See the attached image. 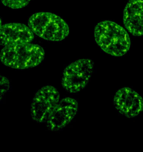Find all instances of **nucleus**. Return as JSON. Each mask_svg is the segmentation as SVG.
<instances>
[{"label":"nucleus","mask_w":143,"mask_h":152,"mask_svg":"<svg viewBox=\"0 0 143 152\" xmlns=\"http://www.w3.org/2000/svg\"><path fill=\"white\" fill-rule=\"evenodd\" d=\"M94 38L104 53L116 57L126 54L131 45L130 36L126 30L113 21L98 22L94 29Z\"/></svg>","instance_id":"obj_1"},{"label":"nucleus","mask_w":143,"mask_h":152,"mask_svg":"<svg viewBox=\"0 0 143 152\" xmlns=\"http://www.w3.org/2000/svg\"><path fill=\"white\" fill-rule=\"evenodd\" d=\"M44 58V49L31 42L3 46L0 56L3 65L17 70L38 66Z\"/></svg>","instance_id":"obj_2"},{"label":"nucleus","mask_w":143,"mask_h":152,"mask_svg":"<svg viewBox=\"0 0 143 152\" xmlns=\"http://www.w3.org/2000/svg\"><path fill=\"white\" fill-rule=\"evenodd\" d=\"M28 25L34 34L47 41H62L69 34V28L66 21L51 12L34 13L28 19Z\"/></svg>","instance_id":"obj_3"},{"label":"nucleus","mask_w":143,"mask_h":152,"mask_svg":"<svg viewBox=\"0 0 143 152\" xmlns=\"http://www.w3.org/2000/svg\"><path fill=\"white\" fill-rule=\"evenodd\" d=\"M94 62L90 59H80L69 64L61 77L63 88L70 94L78 93L85 88L93 73Z\"/></svg>","instance_id":"obj_4"},{"label":"nucleus","mask_w":143,"mask_h":152,"mask_svg":"<svg viewBox=\"0 0 143 152\" xmlns=\"http://www.w3.org/2000/svg\"><path fill=\"white\" fill-rule=\"evenodd\" d=\"M60 100V93L52 86H45L34 94L31 102V114L34 121L46 123L47 119Z\"/></svg>","instance_id":"obj_5"},{"label":"nucleus","mask_w":143,"mask_h":152,"mask_svg":"<svg viewBox=\"0 0 143 152\" xmlns=\"http://www.w3.org/2000/svg\"><path fill=\"white\" fill-rule=\"evenodd\" d=\"M113 103L118 112L127 118H134L143 112V98L131 88L119 89L113 96Z\"/></svg>","instance_id":"obj_6"},{"label":"nucleus","mask_w":143,"mask_h":152,"mask_svg":"<svg viewBox=\"0 0 143 152\" xmlns=\"http://www.w3.org/2000/svg\"><path fill=\"white\" fill-rule=\"evenodd\" d=\"M78 111V102L72 97L60 99L46 121V127L49 131L63 130L71 123Z\"/></svg>","instance_id":"obj_7"},{"label":"nucleus","mask_w":143,"mask_h":152,"mask_svg":"<svg viewBox=\"0 0 143 152\" xmlns=\"http://www.w3.org/2000/svg\"><path fill=\"white\" fill-rule=\"evenodd\" d=\"M2 46L30 43L34 40V34L28 25L22 23H7L0 28Z\"/></svg>","instance_id":"obj_8"},{"label":"nucleus","mask_w":143,"mask_h":152,"mask_svg":"<svg viewBox=\"0 0 143 152\" xmlns=\"http://www.w3.org/2000/svg\"><path fill=\"white\" fill-rule=\"evenodd\" d=\"M123 24L132 36H143V0H129L123 11Z\"/></svg>","instance_id":"obj_9"},{"label":"nucleus","mask_w":143,"mask_h":152,"mask_svg":"<svg viewBox=\"0 0 143 152\" xmlns=\"http://www.w3.org/2000/svg\"><path fill=\"white\" fill-rule=\"evenodd\" d=\"M3 5L11 9H21L26 7L31 0H1Z\"/></svg>","instance_id":"obj_10"},{"label":"nucleus","mask_w":143,"mask_h":152,"mask_svg":"<svg viewBox=\"0 0 143 152\" xmlns=\"http://www.w3.org/2000/svg\"><path fill=\"white\" fill-rule=\"evenodd\" d=\"M0 89H1V99L2 100L3 96L7 92L10 91V83L8 79L4 76H1L0 81Z\"/></svg>","instance_id":"obj_11"}]
</instances>
